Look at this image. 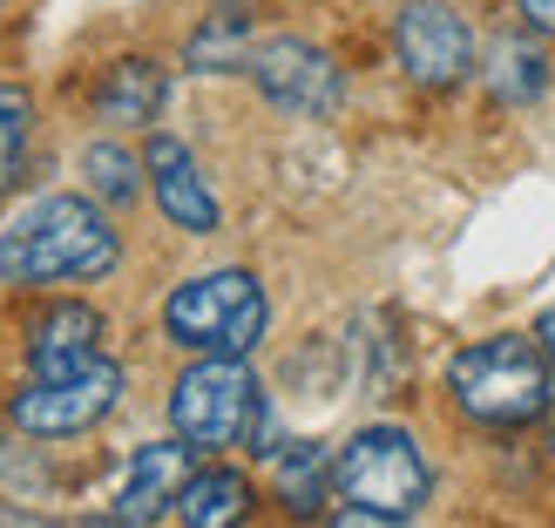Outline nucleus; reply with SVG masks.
I'll use <instances>...</instances> for the list:
<instances>
[{
  "label": "nucleus",
  "instance_id": "obj_14",
  "mask_svg": "<svg viewBox=\"0 0 555 528\" xmlns=\"http://www.w3.org/2000/svg\"><path fill=\"white\" fill-rule=\"evenodd\" d=\"M332 488V454L319 440H292V454H278V502L292 515H319Z\"/></svg>",
  "mask_w": 555,
  "mask_h": 528
},
{
  "label": "nucleus",
  "instance_id": "obj_11",
  "mask_svg": "<svg viewBox=\"0 0 555 528\" xmlns=\"http://www.w3.org/2000/svg\"><path fill=\"white\" fill-rule=\"evenodd\" d=\"M102 352V312L81 298H62L27 325V366H68V359Z\"/></svg>",
  "mask_w": 555,
  "mask_h": 528
},
{
  "label": "nucleus",
  "instance_id": "obj_13",
  "mask_svg": "<svg viewBox=\"0 0 555 528\" xmlns=\"http://www.w3.org/2000/svg\"><path fill=\"white\" fill-rule=\"evenodd\" d=\"M163 68L156 62H116L102 75V89H95V116L102 123H122V129H135V123H156V108H163Z\"/></svg>",
  "mask_w": 555,
  "mask_h": 528
},
{
  "label": "nucleus",
  "instance_id": "obj_21",
  "mask_svg": "<svg viewBox=\"0 0 555 528\" xmlns=\"http://www.w3.org/2000/svg\"><path fill=\"white\" fill-rule=\"evenodd\" d=\"M535 346H542V359H548V373H555V305L542 312V325H535Z\"/></svg>",
  "mask_w": 555,
  "mask_h": 528
},
{
  "label": "nucleus",
  "instance_id": "obj_22",
  "mask_svg": "<svg viewBox=\"0 0 555 528\" xmlns=\"http://www.w3.org/2000/svg\"><path fill=\"white\" fill-rule=\"evenodd\" d=\"M542 421H548V448H555V400H548V413H542Z\"/></svg>",
  "mask_w": 555,
  "mask_h": 528
},
{
  "label": "nucleus",
  "instance_id": "obj_1",
  "mask_svg": "<svg viewBox=\"0 0 555 528\" xmlns=\"http://www.w3.org/2000/svg\"><path fill=\"white\" fill-rule=\"evenodd\" d=\"M116 258L122 237L89 197H35L0 231V285H89Z\"/></svg>",
  "mask_w": 555,
  "mask_h": 528
},
{
  "label": "nucleus",
  "instance_id": "obj_10",
  "mask_svg": "<svg viewBox=\"0 0 555 528\" xmlns=\"http://www.w3.org/2000/svg\"><path fill=\"white\" fill-rule=\"evenodd\" d=\"M190 475H197V448H190V440H150V448H135L129 475L116 488V515L129 528H150L156 515L177 508V494H183Z\"/></svg>",
  "mask_w": 555,
  "mask_h": 528
},
{
  "label": "nucleus",
  "instance_id": "obj_7",
  "mask_svg": "<svg viewBox=\"0 0 555 528\" xmlns=\"http://www.w3.org/2000/svg\"><path fill=\"white\" fill-rule=\"evenodd\" d=\"M251 81L271 108L285 116H305V123H325L332 108L346 102V75L339 62L319 48V41H298V35H278L264 48H251Z\"/></svg>",
  "mask_w": 555,
  "mask_h": 528
},
{
  "label": "nucleus",
  "instance_id": "obj_5",
  "mask_svg": "<svg viewBox=\"0 0 555 528\" xmlns=\"http://www.w3.org/2000/svg\"><path fill=\"white\" fill-rule=\"evenodd\" d=\"M116 400H122V366L108 352H89V359H68V366H35V379L8 400V421L35 440H68L108 421Z\"/></svg>",
  "mask_w": 555,
  "mask_h": 528
},
{
  "label": "nucleus",
  "instance_id": "obj_19",
  "mask_svg": "<svg viewBox=\"0 0 555 528\" xmlns=\"http://www.w3.org/2000/svg\"><path fill=\"white\" fill-rule=\"evenodd\" d=\"M325 528H393V515H379V508H359V502H346V508L332 515Z\"/></svg>",
  "mask_w": 555,
  "mask_h": 528
},
{
  "label": "nucleus",
  "instance_id": "obj_24",
  "mask_svg": "<svg viewBox=\"0 0 555 528\" xmlns=\"http://www.w3.org/2000/svg\"><path fill=\"white\" fill-rule=\"evenodd\" d=\"M0 14H8V0H0Z\"/></svg>",
  "mask_w": 555,
  "mask_h": 528
},
{
  "label": "nucleus",
  "instance_id": "obj_16",
  "mask_svg": "<svg viewBox=\"0 0 555 528\" xmlns=\"http://www.w3.org/2000/svg\"><path fill=\"white\" fill-rule=\"evenodd\" d=\"M190 68L204 75H224V68H251V27H244V14H210L197 35H190Z\"/></svg>",
  "mask_w": 555,
  "mask_h": 528
},
{
  "label": "nucleus",
  "instance_id": "obj_23",
  "mask_svg": "<svg viewBox=\"0 0 555 528\" xmlns=\"http://www.w3.org/2000/svg\"><path fill=\"white\" fill-rule=\"evenodd\" d=\"M89 528H129V521H122V515H116V521H89Z\"/></svg>",
  "mask_w": 555,
  "mask_h": 528
},
{
  "label": "nucleus",
  "instance_id": "obj_18",
  "mask_svg": "<svg viewBox=\"0 0 555 528\" xmlns=\"http://www.w3.org/2000/svg\"><path fill=\"white\" fill-rule=\"evenodd\" d=\"M27 136H35V102H27V89L0 81V190L21 183V170H27Z\"/></svg>",
  "mask_w": 555,
  "mask_h": 528
},
{
  "label": "nucleus",
  "instance_id": "obj_8",
  "mask_svg": "<svg viewBox=\"0 0 555 528\" xmlns=\"http://www.w3.org/2000/svg\"><path fill=\"white\" fill-rule=\"evenodd\" d=\"M393 54L406 81L421 89H454V81L475 68V27L467 14H454L448 0H406L393 21Z\"/></svg>",
  "mask_w": 555,
  "mask_h": 528
},
{
  "label": "nucleus",
  "instance_id": "obj_12",
  "mask_svg": "<svg viewBox=\"0 0 555 528\" xmlns=\"http://www.w3.org/2000/svg\"><path fill=\"white\" fill-rule=\"evenodd\" d=\"M177 515H183V528H244V515H251V481H244L237 467H197L177 494Z\"/></svg>",
  "mask_w": 555,
  "mask_h": 528
},
{
  "label": "nucleus",
  "instance_id": "obj_17",
  "mask_svg": "<svg viewBox=\"0 0 555 528\" xmlns=\"http://www.w3.org/2000/svg\"><path fill=\"white\" fill-rule=\"evenodd\" d=\"M81 177H89V190H95L102 204H135L150 170L122 143H89V150H81Z\"/></svg>",
  "mask_w": 555,
  "mask_h": 528
},
{
  "label": "nucleus",
  "instance_id": "obj_2",
  "mask_svg": "<svg viewBox=\"0 0 555 528\" xmlns=\"http://www.w3.org/2000/svg\"><path fill=\"white\" fill-rule=\"evenodd\" d=\"M448 394L481 427H529L555 400V373H548L535 339L502 332V339H481V346L448 359Z\"/></svg>",
  "mask_w": 555,
  "mask_h": 528
},
{
  "label": "nucleus",
  "instance_id": "obj_4",
  "mask_svg": "<svg viewBox=\"0 0 555 528\" xmlns=\"http://www.w3.org/2000/svg\"><path fill=\"white\" fill-rule=\"evenodd\" d=\"M170 427L197 454L244 448V440L264 434V386L251 379L244 359H197L170 386Z\"/></svg>",
  "mask_w": 555,
  "mask_h": 528
},
{
  "label": "nucleus",
  "instance_id": "obj_15",
  "mask_svg": "<svg viewBox=\"0 0 555 528\" xmlns=\"http://www.w3.org/2000/svg\"><path fill=\"white\" fill-rule=\"evenodd\" d=\"M488 62H494V68H488V89H494V102H535V95H542V81H548V54H542L535 41L502 35Z\"/></svg>",
  "mask_w": 555,
  "mask_h": 528
},
{
  "label": "nucleus",
  "instance_id": "obj_6",
  "mask_svg": "<svg viewBox=\"0 0 555 528\" xmlns=\"http://www.w3.org/2000/svg\"><path fill=\"white\" fill-rule=\"evenodd\" d=\"M427 454L406 427H359L339 454H332V488L339 502H359V508H379V515H413L427 502Z\"/></svg>",
  "mask_w": 555,
  "mask_h": 528
},
{
  "label": "nucleus",
  "instance_id": "obj_9",
  "mask_svg": "<svg viewBox=\"0 0 555 528\" xmlns=\"http://www.w3.org/2000/svg\"><path fill=\"white\" fill-rule=\"evenodd\" d=\"M143 170H150V190H156V204H163V217H170L177 231L210 237L217 224H224V210H217L210 183H204V170H197V156H190L177 136H150Z\"/></svg>",
  "mask_w": 555,
  "mask_h": 528
},
{
  "label": "nucleus",
  "instance_id": "obj_3",
  "mask_svg": "<svg viewBox=\"0 0 555 528\" xmlns=\"http://www.w3.org/2000/svg\"><path fill=\"white\" fill-rule=\"evenodd\" d=\"M264 285L251 271H204V278H183L163 305V332L183 346V352H204V359H244L258 339H264Z\"/></svg>",
  "mask_w": 555,
  "mask_h": 528
},
{
  "label": "nucleus",
  "instance_id": "obj_20",
  "mask_svg": "<svg viewBox=\"0 0 555 528\" xmlns=\"http://www.w3.org/2000/svg\"><path fill=\"white\" fill-rule=\"evenodd\" d=\"M515 14L535 27V35H555V0H515Z\"/></svg>",
  "mask_w": 555,
  "mask_h": 528
}]
</instances>
